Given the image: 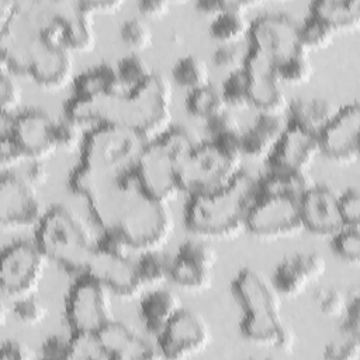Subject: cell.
Listing matches in <instances>:
<instances>
[{
    "mask_svg": "<svg viewBox=\"0 0 360 360\" xmlns=\"http://www.w3.org/2000/svg\"><path fill=\"white\" fill-rule=\"evenodd\" d=\"M231 287L243 311L242 336L257 346L290 352L295 338L283 322L280 294L274 285L262 273L246 267L238 271Z\"/></svg>",
    "mask_w": 360,
    "mask_h": 360,
    "instance_id": "cell-1",
    "label": "cell"
},
{
    "mask_svg": "<svg viewBox=\"0 0 360 360\" xmlns=\"http://www.w3.org/2000/svg\"><path fill=\"white\" fill-rule=\"evenodd\" d=\"M257 195V179L240 170L226 187L190 195L184 222L190 232L207 238H232L246 228V218Z\"/></svg>",
    "mask_w": 360,
    "mask_h": 360,
    "instance_id": "cell-2",
    "label": "cell"
},
{
    "mask_svg": "<svg viewBox=\"0 0 360 360\" xmlns=\"http://www.w3.org/2000/svg\"><path fill=\"white\" fill-rule=\"evenodd\" d=\"M198 143L195 135L183 125H172L149 141L135 165L141 188L156 200L170 202L180 193V167Z\"/></svg>",
    "mask_w": 360,
    "mask_h": 360,
    "instance_id": "cell-3",
    "label": "cell"
},
{
    "mask_svg": "<svg viewBox=\"0 0 360 360\" xmlns=\"http://www.w3.org/2000/svg\"><path fill=\"white\" fill-rule=\"evenodd\" d=\"M170 82L153 73L142 84L115 96L111 124L131 128L152 141L172 127Z\"/></svg>",
    "mask_w": 360,
    "mask_h": 360,
    "instance_id": "cell-4",
    "label": "cell"
},
{
    "mask_svg": "<svg viewBox=\"0 0 360 360\" xmlns=\"http://www.w3.org/2000/svg\"><path fill=\"white\" fill-rule=\"evenodd\" d=\"M35 243L49 260L75 274L86 271L96 249L87 225L65 205H53L42 215Z\"/></svg>",
    "mask_w": 360,
    "mask_h": 360,
    "instance_id": "cell-5",
    "label": "cell"
},
{
    "mask_svg": "<svg viewBox=\"0 0 360 360\" xmlns=\"http://www.w3.org/2000/svg\"><path fill=\"white\" fill-rule=\"evenodd\" d=\"M114 226L127 236L132 249L160 250L172 236L174 218L169 202L156 200L136 187L128 194Z\"/></svg>",
    "mask_w": 360,
    "mask_h": 360,
    "instance_id": "cell-6",
    "label": "cell"
},
{
    "mask_svg": "<svg viewBox=\"0 0 360 360\" xmlns=\"http://www.w3.org/2000/svg\"><path fill=\"white\" fill-rule=\"evenodd\" d=\"M148 142L131 128L97 125L83 136L80 162L97 173L118 176L135 167Z\"/></svg>",
    "mask_w": 360,
    "mask_h": 360,
    "instance_id": "cell-7",
    "label": "cell"
},
{
    "mask_svg": "<svg viewBox=\"0 0 360 360\" xmlns=\"http://www.w3.org/2000/svg\"><path fill=\"white\" fill-rule=\"evenodd\" d=\"M52 13L53 3L18 1L11 18L0 27L1 70L28 76L32 49Z\"/></svg>",
    "mask_w": 360,
    "mask_h": 360,
    "instance_id": "cell-8",
    "label": "cell"
},
{
    "mask_svg": "<svg viewBox=\"0 0 360 360\" xmlns=\"http://www.w3.org/2000/svg\"><path fill=\"white\" fill-rule=\"evenodd\" d=\"M242 158L212 141L200 142L180 167L177 179L180 191L194 195L226 187L242 170Z\"/></svg>",
    "mask_w": 360,
    "mask_h": 360,
    "instance_id": "cell-9",
    "label": "cell"
},
{
    "mask_svg": "<svg viewBox=\"0 0 360 360\" xmlns=\"http://www.w3.org/2000/svg\"><path fill=\"white\" fill-rule=\"evenodd\" d=\"M111 291L89 273L79 274L70 285L65 314L72 333H98L112 322Z\"/></svg>",
    "mask_w": 360,
    "mask_h": 360,
    "instance_id": "cell-10",
    "label": "cell"
},
{
    "mask_svg": "<svg viewBox=\"0 0 360 360\" xmlns=\"http://www.w3.org/2000/svg\"><path fill=\"white\" fill-rule=\"evenodd\" d=\"M300 22L287 13L274 11L259 14L249 27L250 48L267 56L274 66L308 52L300 42Z\"/></svg>",
    "mask_w": 360,
    "mask_h": 360,
    "instance_id": "cell-11",
    "label": "cell"
},
{
    "mask_svg": "<svg viewBox=\"0 0 360 360\" xmlns=\"http://www.w3.org/2000/svg\"><path fill=\"white\" fill-rule=\"evenodd\" d=\"M49 259L35 242H17L1 253L0 283L3 292L14 300L34 295Z\"/></svg>",
    "mask_w": 360,
    "mask_h": 360,
    "instance_id": "cell-12",
    "label": "cell"
},
{
    "mask_svg": "<svg viewBox=\"0 0 360 360\" xmlns=\"http://www.w3.org/2000/svg\"><path fill=\"white\" fill-rule=\"evenodd\" d=\"M246 229L262 239H278L304 229L300 200L287 195H256L246 218Z\"/></svg>",
    "mask_w": 360,
    "mask_h": 360,
    "instance_id": "cell-13",
    "label": "cell"
},
{
    "mask_svg": "<svg viewBox=\"0 0 360 360\" xmlns=\"http://www.w3.org/2000/svg\"><path fill=\"white\" fill-rule=\"evenodd\" d=\"M156 338L163 359H186L208 346L211 330L200 314L181 308Z\"/></svg>",
    "mask_w": 360,
    "mask_h": 360,
    "instance_id": "cell-14",
    "label": "cell"
},
{
    "mask_svg": "<svg viewBox=\"0 0 360 360\" xmlns=\"http://www.w3.org/2000/svg\"><path fill=\"white\" fill-rule=\"evenodd\" d=\"M34 186L25 176L3 172L0 181V222L3 228H21L38 224L41 204Z\"/></svg>",
    "mask_w": 360,
    "mask_h": 360,
    "instance_id": "cell-15",
    "label": "cell"
},
{
    "mask_svg": "<svg viewBox=\"0 0 360 360\" xmlns=\"http://www.w3.org/2000/svg\"><path fill=\"white\" fill-rule=\"evenodd\" d=\"M242 68L249 77L250 105L262 114L281 115L288 108V101L281 90L274 63L262 52L249 46Z\"/></svg>",
    "mask_w": 360,
    "mask_h": 360,
    "instance_id": "cell-16",
    "label": "cell"
},
{
    "mask_svg": "<svg viewBox=\"0 0 360 360\" xmlns=\"http://www.w3.org/2000/svg\"><path fill=\"white\" fill-rule=\"evenodd\" d=\"M360 105L350 103L336 111L319 132L321 153L339 163H352L359 158Z\"/></svg>",
    "mask_w": 360,
    "mask_h": 360,
    "instance_id": "cell-17",
    "label": "cell"
},
{
    "mask_svg": "<svg viewBox=\"0 0 360 360\" xmlns=\"http://www.w3.org/2000/svg\"><path fill=\"white\" fill-rule=\"evenodd\" d=\"M84 273L97 278L111 294L121 298H134L139 295L143 288L136 263H134L129 256L111 255L96 248Z\"/></svg>",
    "mask_w": 360,
    "mask_h": 360,
    "instance_id": "cell-18",
    "label": "cell"
},
{
    "mask_svg": "<svg viewBox=\"0 0 360 360\" xmlns=\"http://www.w3.org/2000/svg\"><path fill=\"white\" fill-rule=\"evenodd\" d=\"M304 229L321 236H333L345 225L339 195L326 186L314 184L300 198Z\"/></svg>",
    "mask_w": 360,
    "mask_h": 360,
    "instance_id": "cell-19",
    "label": "cell"
},
{
    "mask_svg": "<svg viewBox=\"0 0 360 360\" xmlns=\"http://www.w3.org/2000/svg\"><path fill=\"white\" fill-rule=\"evenodd\" d=\"M319 153L318 135L288 122L269 156V169L307 172Z\"/></svg>",
    "mask_w": 360,
    "mask_h": 360,
    "instance_id": "cell-20",
    "label": "cell"
},
{
    "mask_svg": "<svg viewBox=\"0 0 360 360\" xmlns=\"http://www.w3.org/2000/svg\"><path fill=\"white\" fill-rule=\"evenodd\" d=\"M41 87L59 90L73 76V56L66 45H51L41 38L32 49L30 73Z\"/></svg>",
    "mask_w": 360,
    "mask_h": 360,
    "instance_id": "cell-21",
    "label": "cell"
},
{
    "mask_svg": "<svg viewBox=\"0 0 360 360\" xmlns=\"http://www.w3.org/2000/svg\"><path fill=\"white\" fill-rule=\"evenodd\" d=\"M326 270L325 259L318 253H298L281 260L273 276V285L287 298L300 297L319 280Z\"/></svg>",
    "mask_w": 360,
    "mask_h": 360,
    "instance_id": "cell-22",
    "label": "cell"
},
{
    "mask_svg": "<svg viewBox=\"0 0 360 360\" xmlns=\"http://www.w3.org/2000/svg\"><path fill=\"white\" fill-rule=\"evenodd\" d=\"M55 120L42 110H27L14 115L11 135L30 159L51 156L58 150L53 142Z\"/></svg>",
    "mask_w": 360,
    "mask_h": 360,
    "instance_id": "cell-23",
    "label": "cell"
},
{
    "mask_svg": "<svg viewBox=\"0 0 360 360\" xmlns=\"http://www.w3.org/2000/svg\"><path fill=\"white\" fill-rule=\"evenodd\" d=\"M108 359L114 360H148L163 357L148 340L141 338L128 325L112 321L97 333Z\"/></svg>",
    "mask_w": 360,
    "mask_h": 360,
    "instance_id": "cell-24",
    "label": "cell"
},
{
    "mask_svg": "<svg viewBox=\"0 0 360 360\" xmlns=\"http://www.w3.org/2000/svg\"><path fill=\"white\" fill-rule=\"evenodd\" d=\"M284 121L280 115L259 114L253 125L242 135L243 156L253 159H269L278 139L285 129Z\"/></svg>",
    "mask_w": 360,
    "mask_h": 360,
    "instance_id": "cell-25",
    "label": "cell"
},
{
    "mask_svg": "<svg viewBox=\"0 0 360 360\" xmlns=\"http://www.w3.org/2000/svg\"><path fill=\"white\" fill-rule=\"evenodd\" d=\"M58 7L66 20L65 45L72 52H86L93 49L96 44L93 14L86 11L80 6V1H58Z\"/></svg>",
    "mask_w": 360,
    "mask_h": 360,
    "instance_id": "cell-26",
    "label": "cell"
},
{
    "mask_svg": "<svg viewBox=\"0 0 360 360\" xmlns=\"http://www.w3.org/2000/svg\"><path fill=\"white\" fill-rule=\"evenodd\" d=\"M180 298L170 290H155L141 302V318L153 336H158L181 309Z\"/></svg>",
    "mask_w": 360,
    "mask_h": 360,
    "instance_id": "cell-27",
    "label": "cell"
},
{
    "mask_svg": "<svg viewBox=\"0 0 360 360\" xmlns=\"http://www.w3.org/2000/svg\"><path fill=\"white\" fill-rule=\"evenodd\" d=\"M309 14L322 20L336 34L352 32L360 25V0H318L311 4Z\"/></svg>",
    "mask_w": 360,
    "mask_h": 360,
    "instance_id": "cell-28",
    "label": "cell"
},
{
    "mask_svg": "<svg viewBox=\"0 0 360 360\" xmlns=\"http://www.w3.org/2000/svg\"><path fill=\"white\" fill-rule=\"evenodd\" d=\"M290 124L298 125L316 135L336 114L333 104L323 98H295L288 104Z\"/></svg>",
    "mask_w": 360,
    "mask_h": 360,
    "instance_id": "cell-29",
    "label": "cell"
},
{
    "mask_svg": "<svg viewBox=\"0 0 360 360\" xmlns=\"http://www.w3.org/2000/svg\"><path fill=\"white\" fill-rule=\"evenodd\" d=\"M312 186L307 172L269 169L262 179H257V197L287 195L300 200Z\"/></svg>",
    "mask_w": 360,
    "mask_h": 360,
    "instance_id": "cell-30",
    "label": "cell"
},
{
    "mask_svg": "<svg viewBox=\"0 0 360 360\" xmlns=\"http://www.w3.org/2000/svg\"><path fill=\"white\" fill-rule=\"evenodd\" d=\"M125 91L117 68L111 63L103 62L82 72L75 79V93L77 96H96V94H114Z\"/></svg>",
    "mask_w": 360,
    "mask_h": 360,
    "instance_id": "cell-31",
    "label": "cell"
},
{
    "mask_svg": "<svg viewBox=\"0 0 360 360\" xmlns=\"http://www.w3.org/2000/svg\"><path fill=\"white\" fill-rule=\"evenodd\" d=\"M170 280L188 291H205L212 284V270L187 257L176 255L172 260Z\"/></svg>",
    "mask_w": 360,
    "mask_h": 360,
    "instance_id": "cell-32",
    "label": "cell"
},
{
    "mask_svg": "<svg viewBox=\"0 0 360 360\" xmlns=\"http://www.w3.org/2000/svg\"><path fill=\"white\" fill-rule=\"evenodd\" d=\"M226 107L222 93L211 84L190 90L186 98V108L188 114L205 121L224 112Z\"/></svg>",
    "mask_w": 360,
    "mask_h": 360,
    "instance_id": "cell-33",
    "label": "cell"
},
{
    "mask_svg": "<svg viewBox=\"0 0 360 360\" xmlns=\"http://www.w3.org/2000/svg\"><path fill=\"white\" fill-rule=\"evenodd\" d=\"M250 22L243 13L221 11L210 24V34L214 39L222 44H236L240 38L248 35Z\"/></svg>",
    "mask_w": 360,
    "mask_h": 360,
    "instance_id": "cell-34",
    "label": "cell"
},
{
    "mask_svg": "<svg viewBox=\"0 0 360 360\" xmlns=\"http://www.w3.org/2000/svg\"><path fill=\"white\" fill-rule=\"evenodd\" d=\"M173 79L181 87L190 90L210 84V70L201 58L195 55H186L180 58L173 66Z\"/></svg>",
    "mask_w": 360,
    "mask_h": 360,
    "instance_id": "cell-35",
    "label": "cell"
},
{
    "mask_svg": "<svg viewBox=\"0 0 360 360\" xmlns=\"http://www.w3.org/2000/svg\"><path fill=\"white\" fill-rule=\"evenodd\" d=\"M172 260L160 250L143 252L136 262V270L143 285H156L170 278Z\"/></svg>",
    "mask_w": 360,
    "mask_h": 360,
    "instance_id": "cell-36",
    "label": "cell"
},
{
    "mask_svg": "<svg viewBox=\"0 0 360 360\" xmlns=\"http://www.w3.org/2000/svg\"><path fill=\"white\" fill-rule=\"evenodd\" d=\"M117 73L124 90H131L146 82L155 72L139 53H128L117 63Z\"/></svg>",
    "mask_w": 360,
    "mask_h": 360,
    "instance_id": "cell-37",
    "label": "cell"
},
{
    "mask_svg": "<svg viewBox=\"0 0 360 360\" xmlns=\"http://www.w3.org/2000/svg\"><path fill=\"white\" fill-rule=\"evenodd\" d=\"M300 42L304 49H322L332 44L336 32L318 17L308 14V17L300 24L298 30Z\"/></svg>",
    "mask_w": 360,
    "mask_h": 360,
    "instance_id": "cell-38",
    "label": "cell"
},
{
    "mask_svg": "<svg viewBox=\"0 0 360 360\" xmlns=\"http://www.w3.org/2000/svg\"><path fill=\"white\" fill-rule=\"evenodd\" d=\"M69 360H105L108 359L97 333H72L69 338Z\"/></svg>",
    "mask_w": 360,
    "mask_h": 360,
    "instance_id": "cell-39",
    "label": "cell"
},
{
    "mask_svg": "<svg viewBox=\"0 0 360 360\" xmlns=\"http://www.w3.org/2000/svg\"><path fill=\"white\" fill-rule=\"evenodd\" d=\"M221 93L226 105L235 108H246L250 105L249 77L243 68L229 72L222 84Z\"/></svg>",
    "mask_w": 360,
    "mask_h": 360,
    "instance_id": "cell-40",
    "label": "cell"
},
{
    "mask_svg": "<svg viewBox=\"0 0 360 360\" xmlns=\"http://www.w3.org/2000/svg\"><path fill=\"white\" fill-rule=\"evenodd\" d=\"M332 250L343 262L359 264L360 262V228L343 226L332 236Z\"/></svg>",
    "mask_w": 360,
    "mask_h": 360,
    "instance_id": "cell-41",
    "label": "cell"
},
{
    "mask_svg": "<svg viewBox=\"0 0 360 360\" xmlns=\"http://www.w3.org/2000/svg\"><path fill=\"white\" fill-rule=\"evenodd\" d=\"M276 75L280 83L298 86L309 82L314 75V68L308 55H298L278 63L276 66Z\"/></svg>",
    "mask_w": 360,
    "mask_h": 360,
    "instance_id": "cell-42",
    "label": "cell"
},
{
    "mask_svg": "<svg viewBox=\"0 0 360 360\" xmlns=\"http://www.w3.org/2000/svg\"><path fill=\"white\" fill-rule=\"evenodd\" d=\"M120 35L122 42L135 53H139L149 48L153 39L150 27L138 17L125 20L120 28Z\"/></svg>",
    "mask_w": 360,
    "mask_h": 360,
    "instance_id": "cell-43",
    "label": "cell"
},
{
    "mask_svg": "<svg viewBox=\"0 0 360 360\" xmlns=\"http://www.w3.org/2000/svg\"><path fill=\"white\" fill-rule=\"evenodd\" d=\"M11 312L20 322L28 326L39 325L48 315V309L44 302L34 295L17 298L13 304Z\"/></svg>",
    "mask_w": 360,
    "mask_h": 360,
    "instance_id": "cell-44",
    "label": "cell"
},
{
    "mask_svg": "<svg viewBox=\"0 0 360 360\" xmlns=\"http://www.w3.org/2000/svg\"><path fill=\"white\" fill-rule=\"evenodd\" d=\"M80 125L72 122L68 118L55 121L53 124V142L58 149L72 152L82 146L83 136L80 131Z\"/></svg>",
    "mask_w": 360,
    "mask_h": 360,
    "instance_id": "cell-45",
    "label": "cell"
},
{
    "mask_svg": "<svg viewBox=\"0 0 360 360\" xmlns=\"http://www.w3.org/2000/svg\"><path fill=\"white\" fill-rule=\"evenodd\" d=\"M177 255L197 262L210 270H214L218 260L217 250L212 246L200 240H186L179 246Z\"/></svg>",
    "mask_w": 360,
    "mask_h": 360,
    "instance_id": "cell-46",
    "label": "cell"
},
{
    "mask_svg": "<svg viewBox=\"0 0 360 360\" xmlns=\"http://www.w3.org/2000/svg\"><path fill=\"white\" fill-rule=\"evenodd\" d=\"M207 129L211 139H219L226 136H240L243 134L240 122L236 115L225 110L224 112L210 118L207 121Z\"/></svg>",
    "mask_w": 360,
    "mask_h": 360,
    "instance_id": "cell-47",
    "label": "cell"
},
{
    "mask_svg": "<svg viewBox=\"0 0 360 360\" xmlns=\"http://www.w3.org/2000/svg\"><path fill=\"white\" fill-rule=\"evenodd\" d=\"M319 309L329 318H340L345 314L347 300L338 288H319L315 294Z\"/></svg>",
    "mask_w": 360,
    "mask_h": 360,
    "instance_id": "cell-48",
    "label": "cell"
},
{
    "mask_svg": "<svg viewBox=\"0 0 360 360\" xmlns=\"http://www.w3.org/2000/svg\"><path fill=\"white\" fill-rule=\"evenodd\" d=\"M22 91L18 82L13 77V73L1 70L0 76V104L1 112L11 114L21 103Z\"/></svg>",
    "mask_w": 360,
    "mask_h": 360,
    "instance_id": "cell-49",
    "label": "cell"
},
{
    "mask_svg": "<svg viewBox=\"0 0 360 360\" xmlns=\"http://www.w3.org/2000/svg\"><path fill=\"white\" fill-rule=\"evenodd\" d=\"M103 233L100 239L96 240V248L111 253V255H118V256H129V252L132 246L129 245L127 236L115 226L112 228H105L101 229Z\"/></svg>",
    "mask_w": 360,
    "mask_h": 360,
    "instance_id": "cell-50",
    "label": "cell"
},
{
    "mask_svg": "<svg viewBox=\"0 0 360 360\" xmlns=\"http://www.w3.org/2000/svg\"><path fill=\"white\" fill-rule=\"evenodd\" d=\"M323 356L330 360H357L360 356V338L346 336L325 346Z\"/></svg>",
    "mask_w": 360,
    "mask_h": 360,
    "instance_id": "cell-51",
    "label": "cell"
},
{
    "mask_svg": "<svg viewBox=\"0 0 360 360\" xmlns=\"http://www.w3.org/2000/svg\"><path fill=\"white\" fill-rule=\"evenodd\" d=\"M246 52L238 44H222L212 53V62L218 69L233 72L243 66Z\"/></svg>",
    "mask_w": 360,
    "mask_h": 360,
    "instance_id": "cell-52",
    "label": "cell"
},
{
    "mask_svg": "<svg viewBox=\"0 0 360 360\" xmlns=\"http://www.w3.org/2000/svg\"><path fill=\"white\" fill-rule=\"evenodd\" d=\"M25 158V152L11 134H3L0 138V165L3 172H11L14 166L21 163Z\"/></svg>",
    "mask_w": 360,
    "mask_h": 360,
    "instance_id": "cell-53",
    "label": "cell"
},
{
    "mask_svg": "<svg viewBox=\"0 0 360 360\" xmlns=\"http://www.w3.org/2000/svg\"><path fill=\"white\" fill-rule=\"evenodd\" d=\"M339 207L346 226H359L360 224V194L357 188H347L339 195Z\"/></svg>",
    "mask_w": 360,
    "mask_h": 360,
    "instance_id": "cell-54",
    "label": "cell"
},
{
    "mask_svg": "<svg viewBox=\"0 0 360 360\" xmlns=\"http://www.w3.org/2000/svg\"><path fill=\"white\" fill-rule=\"evenodd\" d=\"M359 295L356 294L353 298L347 301L345 314L342 315V333L346 336L360 338V308H359Z\"/></svg>",
    "mask_w": 360,
    "mask_h": 360,
    "instance_id": "cell-55",
    "label": "cell"
},
{
    "mask_svg": "<svg viewBox=\"0 0 360 360\" xmlns=\"http://www.w3.org/2000/svg\"><path fill=\"white\" fill-rule=\"evenodd\" d=\"M69 339L53 335L44 340L41 346V356L45 359H68Z\"/></svg>",
    "mask_w": 360,
    "mask_h": 360,
    "instance_id": "cell-56",
    "label": "cell"
},
{
    "mask_svg": "<svg viewBox=\"0 0 360 360\" xmlns=\"http://www.w3.org/2000/svg\"><path fill=\"white\" fill-rule=\"evenodd\" d=\"M1 360H30L34 357L32 350L22 342L11 339L1 345Z\"/></svg>",
    "mask_w": 360,
    "mask_h": 360,
    "instance_id": "cell-57",
    "label": "cell"
},
{
    "mask_svg": "<svg viewBox=\"0 0 360 360\" xmlns=\"http://www.w3.org/2000/svg\"><path fill=\"white\" fill-rule=\"evenodd\" d=\"M138 8L142 15L150 18H160L169 13L170 4L165 0H141Z\"/></svg>",
    "mask_w": 360,
    "mask_h": 360,
    "instance_id": "cell-58",
    "label": "cell"
},
{
    "mask_svg": "<svg viewBox=\"0 0 360 360\" xmlns=\"http://www.w3.org/2000/svg\"><path fill=\"white\" fill-rule=\"evenodd\" d=\"M80 6L89 11L90 14H96V13H104V14H110V13H115L118 11L122 6L124 1H118V0H94V1H80Z\"/></svg>",
    "mask_w": 360,
    "mask_h": 360,
    "instance_id": "cell-59",
    "label": "cell"
},
{
    "mask_svg": "<svg viewBox=\"0 0 360 360\" xmlns=\"http://www.w3.org/2000/svg\"><path fill=\"white\" fill-rule=\"evenodd\" d=\"M48 169L44 163V160L41 159H32V162L30 163L28 169H27V173H25V177L34 184V186H42L46 183L48 180Z\"/></svg>",
    "mask_w": 360,
    "mask_h": 360,
    "instance_id": "cell-60",
    "label": "cell"
},
{
    "mask_svg": "<svg viewBox=\"0 0 360 360\" xmlns=\"http://www.w3.org/2000/svg\"><path fill=\"white\" fill-rule=\"evenodd\" d=\"M17 6H18V1H13V0L0 1V27L4 25L11 18Z\"/></svg>",
    "mask_w": 360,
    "mask_h": 360,
    "instance_id": "cell-61",
    "label": "cell"
},
{
    "mask_svg": "<svg viewBox=\"0 0 360 360\" xmlns=\"http://www.w3.org/2000/svg\"><path fill=\"white\" fill-rule=\"evenodd\" d=\"M6 319H7V308H6V302L1 304V325H6Z\"/></svg>",
    "mask_w": 360,
    "mask_h": 360,
    "instance_id": "cell-62",
    "label": "cell"
}]
</instances>
